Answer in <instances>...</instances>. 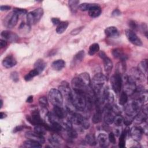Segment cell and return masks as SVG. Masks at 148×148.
<instances>
[{
    "mask_svg": "<svg viewBox=\"0 0 148 148\" xmlns=\"http://www.w3.org/2000/svg\"><path fill=\"white\" fill-rule=\"evenodd\" d=\"M144 99L142 98L134 99L132 101L127 103L124 108L125 116L132 119L137 115L144 105Z\"/></svg>",
    "mask_w": 148,
    "mask_h": 148,
    "instance_id": "obj_1",
    "label": "cell"
},
{
    "mask_svg": "<svg viewBox=\"0 0 148 148\" xmlns=\"http://www.w3.org/2000/svg\"><path fill=\"white\" fill-rule=\"evenodd\" d=\"M70 101L75 108L79 111H83L86 107L87 98L86 95L82 92L73 90L71 91Z\"/></svg>",
    "mask_w": 148,
    "mask_h": 148,
    "instance_id": "obj_2",
    "label": "cell"
},
{
    "mask_svg": "<svg viewBox=\"0 0 148 148\" xmlns=\"http://www.w3.org/2000/svg\"><path fill=\"white\" fill-rule=\"evenodd\" d=\"M48 98L49 101L53 106H62L63 103V97L58 89H51L49 92Z\"/></svg>",
    "mask_w": 148,
    "mask_h": 148,
    "instance_id": "obj_3",
    "label": "cell"
},
{
    "mask_svg": "<svg viewBox=\"0 0 148 148\" xmlns=\"http://www.w3.org/2000/svg\"><path fill=\"white\" fill-rule=\"evenodd\" d=\"M43 14V10L41 8H37L33 11L28 12L27 14V24L30 26L37 23L42 18Z\"/></svg>",
    "mask_w": 148,
    "mask_h": 148,
    "instance_id": "obj_4",
    "label": "cell"
},
{
    "mask_svg": "<svg viewBox=\"0 0 148 148\" xmlns=\"http://www.w3.org/2000/svg\"><path fill=\"white\" fill-rule=\"evenodd\" d=\"M145 79V75L136 68H132L130 70V75L127 76V80L135 84L137 82L144 81Z\"/></svg>",
    "mask_w": 148,
    "mask_h": 148,
    "instance_id": "obj_5",
    "label": "cell"
},
{
    "mask_svg": "<svg viewBox=\"0 0 148 148\" xmlns=\"http://www.w3.org/2000/svg\"><path fill=\"white\" fill-rule=\"evenodd\" d=\"M123 84L121 75L118 72H115V73L111 78V85L113 91L118 94L120 92Z\"/></svg>",
    "mask_w": 148,
    "mask_h": 148,
    "instance_id": "obj_6",
    "label": "cell"
},
{
    "mask_svg": "<svg viewBox=\"0 0 148 148\" xmlns=\"http://www.w3.org/2000/svg\"><path fill=\"white\" fill-rule=\"evenodd\" d=\"M18 20V15L13 12L4 18L3 24L8 28H12L17 24Z\"/></svg>",
    "mask_w": 148,
    "mask_h": 148,
    "instance_id": "obj_7",
    "label": "cell"
},
{
    "mask_svg": "<svg viewBox=\"0 0 148 148\" xmlns=\"http://www.w3.org/2000/svg\"><path fill=\"white\" fill-rule=\"evenodd\" d=\"M26 119L28 121L34 125H43L45 126L46 125L42 119L40 114L38 110H33L31 112V116H27Z\"/></svg>",
    "mask_w": 148,
    "mask_h": 148,
    "instance_id": "obj_8",
    "label": "cell"
},
{
    "mask_svg": "<svg viewBox=\"0 0 148 148\" xmlns=\"http://www.w3.org/2000/svg\"><path fill=\"white\" fill-rule=\"evenodd\" d=\"M125 34L128 40L133 45H135L138 46H142L143 45L142 40L134 32V31H132L130 29H127L125 30Z\"/></svg>",
    "mask_w": 148,
    "mask_h": 148,
    "instance_id": "obj_9",
    "label": "cell"
},
{
    "mask_svg": "<svg viewBox=\"0 0 148 148\" xmlns=\"http://www.w3.org/2000/svg\"><path fill=\"white\" fill-rule=\"evenodd\" d=\"M58 90L61 93L62 97H64L67 101H70V97L72 91L71 90L69 84L67 82H62L58 87Z\"/></svg>",
    "mask_w": 148,
    "mask_h": 148,
    "instance_id": "obj_10",
    "label": "cell"
},
{
    "mask_svg": "<svg viewBox=\"0 0 148 148\" xmlns=\"http://www.w3.org/2000/svg\"><path fill=\"white\" fill-rule=\"evenodd\" d=\"M123 82H124L123 89L124 92H125L128 95H132L136 89V84L132 82H130L127 80V76H124V79H122Z\"/></svg>",
    "mask_w": 148,
    "mask_h": 148,
    "instance_id": "obj_11",
    "label": "cell"
},
{
    "mask_svg": "<svg viewBox=\"0 0 148 148\" xmlns=\"http://www.w3.org/2000/svg\"><path fill=\"white\" fill-rule=\"evenodd\" d=\"M25 136L27 139L31 140L35 142H37L40 144H43L45 143V140L43 135H39L35 132V131H28L25 132Z\"/></svg>",
    "mask_w": 148,
    "mask_h": 148,
    "instance_id": "obj_12",
    "label": "cell"
},
{
    "mask_svg": "<svg viewBox=\"0 0 148 148\" xmlns=\"http://www.w3.org/2000/svg\"><path fill=\"white\" fill-rule=\"evenodd\" d=\"M99 56L103 60L105 71L106 72H110L112 71L113 66L112 60L106 55L105 53L103 51H101L99 53Z\"/></svg>",
    "mask_w": 148,
    "mask_h": 148,
    "instance_id": "obj_13",
    "label": "cell"
},
{
    "mask_svg": "<svg viewBox=\"0 0 148 148\" xmlns=\"http://www.w3.org/2000/svg\"><path fill=\"white\" fill-rule=\"evenodd\" d=\"M143 132L141 127L134 126L130 130V135L131 137L135 141H139L142 136Z\"/></svg>",
    "mask_w": 148,
    "mask_h": 148,
    "instance_id": "obj_14",
    "label": "cell"
},
{
    "mask_svg": "<svg viewBox=\"0 0 148 148\" xmlns=\"http://www.w3.org/2000/svg\"><path fill=\"white\" fill-rule=\"evenodd\" d=\"M1 35L3 39H5L6 41H9L10 42H16L18 39V36L17 34L8 30L2 31Z\"/></svg>",
    "mask_w": 148,
    "mask_h": 148,
    "instance_id": "obj_15",
    "label": "cell"
},
{
    "mask_svg": "<svg viewBox=\"0 0 148 148\" xmlns=\"http://www.w3.org/2000/svg\"><path fill=\"white\" fill-rule=\"evenodd\" d=\"M83 119L84 117L79 113L76 112L69 113L68 120L72 123V124H74L75 125H80L82 124Z\"/></svg>",
    "mask_w": 148,
    "mask_h": 148,
    "instance_id": "obj_16",
    "label": "cell"
},
{
    "mask_svg": "<svg viewBox=\"0 0 148 148\" xmlns=\"http://www.w3.org/2000/svg\"><path fill=\"white\" fill-rule=\"evenodd\" d=\"M102 12L101 8L97 3H93L91 7L88 10V15L93 18L98 17Z\"/></svg>",
    "mask_w": 148,
    "mask_h": 148,
    "instance_id": "obj_17",
    "label": "cell"
},
{
    "mask_svg": "<svg viewBox=\"0 0 148 148\" xmlns=\"http://www.w3.org/2000/svg\"><path fill=\"white\" fill-rule=\"evenodd\" d=\"M2 64L5 68H10L16 65L17 61L13 56H8L3 58Z\"/></svg>",
    "mask_w": 148,
    "mask_h": 148,
    "instance_id": "obj_18",
    "label": "cell"
},
{
    "mask_svg": "<svg viewBox=\"0 0 148 148\" xmlns=\"http://www.w3.org/2000/svg\"><path fill=\"white\" fill-rule=\"evenodd\" d=\"M105 34L106 36L109 38H117L120 35L119 30L114 26L107 27L105 30Z\"/></svg>",
    "mask_w": 148,
    "mask_h": 148,
    "instance_id": "obj_19",
    "label": "cell"
},
{
    "mask_svg": "<svg viewBox=\"0 0 148 148\" xmlns=\"http://www.w3.org/2000/svg\"><path fill=\"white\" fill-rule=\"evenodd\" d=\"M97 141L99 146L102 147H108L109 145L108 136L103 133H101L97 137Z\"/></svg>",
    "mask_w": 148,
    "mask_h": 148,
    "instance_id": "obj_20",
    "label": "cell"
},
{
    "mask_svg": "<svg viewBox=\"0 0 148 148\" xmlns=\"http://www.w3.org/2000/svg\"><path fill=\"white\" fill-rule=\"evenodd\" d=\"M112 55L116 58H118L121 60V61H125L127 59V56L123 53L120 49H114L112 51Z\"/></svg>",
    "mask_w": 148,
    "mask_h": 148,
    "instance_id": "obj_21",
    "label": "cell"
},
{
    "mask_svg": "<svg viewBox=\"0 0 148 148\" xmlns=\"http://www.w3.org/2000/svg\"><path fill=\"white\" fill-rule=\"evenodd\" d=\"M49 141L53 146L58 147L62 143V140L60 136L57 134L51 135L49 138Z\"/></svg>",
    "mask_w": 148,
    "mask_h": 148,
    "instance_id": "obj_22",
    "label": "cell"
},
{
    "mask_svg": "<svg viewBox=\"0 0 148 148\" xmlns=\"http://www.w3.org/2000/svg\"><path fill=\"white\" fill-rule=\"evenodd\" d=\"M53 113L60 119H63L66 117V111L61 107L58 106H54Z\"/></svg>",
    "mask_w": 148,
    "mask_h": 148,
    "instance_id": "obj_23",
    "label": "cell"
},
{
    "mask_svg": "<svg viewBox=\"0 0 148 148\" xmlns=\"http://www.w3.org/2000/svg\"><path fill=\"white\" fill-rule=\"evenodd\" d=\"M84 55L85 53L84 50H80L79 52H77L73 57L72 60V65L74 66L81 62L84 57Z\"/></svg>",
    "mask_w": 148,
    "mask_h": 148,
    "instance_id": "obj_24",
    "label": "cell"
},
{
    "mask_svg": "<svg viewBox=\"0 0 148 148\" xmlns=\"http://www.w3.org/2000/svg\"><path fill=\"white\" fill-rule=\"evenodd\" d=\"M65 65V62L63 60H57L51 64V68L55 71H61Z\"/></svg>",
    "mask_w": 148,
    "mask_h": 148,
    "instance_id": "obj_25",
    "label": "cell"
},
{
    "mask_svg": "<svg viewBox=\"0 0 148 148\" xmlns=\"http://www.w3.org/2000/svg\"><path fill=\"white\" fill-rule=\"evenodd\" d=\"M103 110L101 108H97L96 112L94 113L92 117V121L94 124L99 123L102 120V113Z\"/></svg>",
    "mask_w": 148,
    "mask_h": 148,
    "instance_id": "obj_26",
    "label": "cell"
},
{
    "mask_svg": "<svg viewBox=\"0 0 148 148\" xmlns=\"http://www.w3.org/2000/svg\"><path fill=\"white\" fill-rule=\"evenodd\" d=\"M23 146L28 148H40L42 147V144L37 142L28 139L27 140L24 142Z\"/></svg>",
    "mask_w": 148,
    "mask_h": 148,
    "instance_id": "obj_27",
    "label": "cell"
},
{
    "mask_svg": "<svg viewBox=\"0 0 148 148\" xmlns=\"http://www.w3.org/2000/svg\"><path fill=\"white\" fill-rule=\"evenodd\" d=\"M69 23L67 21H61L59 24L57 26L56 28V32L58 34H62L68 28Z\"/></svg>",
    "mask_w": 148,
    "mask_h": 148,
    "instance_id": "obj_28",
    "label": "cell"
},
{
    "mask_svg": "<svg viewBox=\"0 0 148 148\" xmlns=\"http://www.w3.org/2000/svg\"><path fill=\"white\" fill-rule=\"evenodd\" d=\"M147 60L144 59L142 61L140 62V63L138 64V69L140 72H141L144 75H146L147 74Z\"/></svg>",
    "mask_w": 148,
    "mask_h": 148,
    "instance_id": "obj_29",
    "label": "cell"
},
{
    "mask_svg": "<svg viewBox=\"0 0 148 148\" xmlns=\"http://www.w3.org/2000/svg\"><path fill=\"white\" fill-rule=\"evenodd\" d=\"M46 63L42 59H38L34 64V69H36L40 73L45 68Z\"/></svg>",
    "mask_w": 148,
    "mask_h": 148,
    "instance_id": "obj_30",
    "label": "cell"
},
{
    "mask_svg": "<svg viewBox=\"0 0 148 148\" xmlns=\"http://www.w3.org/2000/svg\"><path fill=\"white\" fill-rule=\"evenodd\" d=\"M79 1L77 0H70L68 1L69 7L72 13H76L79 8Z\"/></svg>",
    "mask_w": 148,
    "mask_h": 148,
    "instance_id": "obj_31",
    "label": "cell"
},
{
    "mask_svg": "<svg viewBox=\"0 0 148 148\" xmlns=\"http://www.w3.org/2000/svg\"><path fill=\"white\" fill-rule=\"evenodd\" d=\"M85 140L87 143H88L89 145H90L91 146H94L97 145L96 139L95 138V136L92 134H87L86 136Z\"/></svg>",
    "mask_w": 148,
    "mask_h": 148,
    "instance_id": "obj_32",
    "label": "cell"
},
{
    "mask_svg": "<svg viewBox=\"0 0 148 148\" xmlns=\"http://www.w3.org/2000/svg\"><path fill=\"white\" fill-rule=\"evenodd\" d=\"M39 73V72L36 69H34L32 70H31L29 73H28L25 76H24V80L25 81H30L34 77H35L36 76L38 75Z\"/></svg>",
    "mask_w": 148,
    "mask_h": 148,
    "instance_id": "obj_33",
    "label": "cell"
},
{
    "mask_svg": "<svg viewBox=\"0 0 148 148\" xmlns=\"http://www.w3.org/2000/svg\"><path fill=\"white\" fill-rule=\"evenodd\" d=\"M46 131L47 129L43 125H36L34 127V131L37 134L43 136L46 134Z\"/></svg>",
    "mask_w": 148,
    "mask_h": 148,
    "instance_id": "obj_34",
    "label": "cell"
},
{
    "mask_svg": "<svg viewBox=\"0 0 148 148\" xmlns=\"http://www.w3.org/2000/svg\"><path fill=\"white\" fill-rule=\"evenodd\" d=\"M99 50V46L98 43H94L90 45L88 49V54L90 56H93L97 53Z\"/></svg>",
    "mask_w": 148,
    "mask_h": 148,
    "instance_id": "obj_35",
    "label": "cell"
},
{
    "mask_svg": "<svg viewBox=\"0 0 148 148\" xmlns=\"http://www.w3.org/2000/svg\"><path fill=\"white\" fill-rule=\"evenodd\" d=\"M126 69V65L125 61H121L117 65V68L115 71V72H118L121 75V74H123Z\"/></svg>",
    "mask_w": 148,
    "mask_h": 148,
    "instance_id": "obj_36",
    "label": "cell"
},
{
    "mask_svg": "<svg viewBox=\"0 0 148 148\" xmlns=\"http://www.w3.org/2000/svg\"><path fill=\"white\" fill-rule=\"evenodd\" d=\"M125 137H126V131H123L121 134L119 140V146L120 148H123L125 145Z\"/></svg>",
    "mask_w": 148,
    "mask_h": 148,
    "instance_id": "obj_37",
    "label": "cell"
},
{
    "mask_svg": "<svg viewBox=\"0 0 148 148\" xmlns=\"http://www.w3.org/2000/svg\"><path fill=\"white\" fill-rule=\"evenodd\" d=\"M128 101V95L124 91H123L120 95L119 98V104L121 105H124L127 103Z\"/></svg>",
    "mask_w": 148,
    "mask_h": 148,
    "instance_id": "obj_38",
    "label": "cell"
},
{
    "mask_svg": "<svg viewBox=\"0 0 148 148\" xmlns=\"http://www.w3.org/2000/svg\"><path fill=\"white\" fill-rule=\"evenodd\" d=\"M93 3H81L79 5L78 9H80L82 11H88V10L91 7Z\"/></svg>",
    "mask_w": 148,
    "mask_h": 148,
    "instance_id": "obj_39",
    "label": "cell"
},
{
    "mask_svg": "<svg viewBox=\"0 0 148 148\" xmlns=\"http://www.w3.org/2000/svg\"><path fill=\"white\" fill-rule=\"evenodd\" d=\"M39 103L42 108H46L48 105L47 99L46 97L42 96L39 98Z\"/></svg>",
    "mask_w": 148,
    "mask_h": 148,
    "instance_id": "obj_40",
    "label": "cell"
},
{
    "mask_svg": "<svg viewBox=\"0 0 148 148\" xmlns=\"http://www.w3.org/2000/svg\"><path fill=\"white\" fill-rule=\"evenodd\" d=\"M123 121V118L122 117V116H121L120 114H119V115H116L115 116L113 123H114L116 126L119 127V126L121 125Z\"/></svg>",
    "mask_w": 148,
    "mask_h": 148,
    "instance_id": "obj_41",
    "label": "cell"
},
{
    "mask_svg": "<svg viewBox=\"0 0 148 148\" xmlns=\"http://www.w3.org/2000/svg\"><path fill=\"white\" fill-rule=\"evenodd\" d=\"M67 132V135L68 136L71 138H72V139H75V138H76L77 137V132L73 130L72 128L67 130L66 131Z\"/></svg>",
    "mask_w": 148,
    "mask_h": 148,
    "instance_id": "obj_42",
    "label": "cell"
},
{
    "mask_svg": "<svg viewBox=\"0 0 148 148\" xmlns=\"http://www.w3.org/2000/svg\"><path fill=\"white\" fill-rule=\"evenodd\" d=\"M13 12L16 13H17L18 15L19 14H24L27 13V10L25 9H22V8H14Z\"/></svg>",
    "mask_w": 148,
    "mask_h": 148,
    "instance_id": "obj_43",
    "label": "cell"
},
{
    "mask_svg": "<svg viewBox=\"0 0 148 148\" xmlns=\"http://www.w3.org/2000/svg\"><path fill=\"white\" fill-rule=\"evenodd\" d=\"M128 25L129 27H130V29L131 30L133 31V30H135L137 29L138 28V24L137 23L134 21V20H130L128 23Z\"/></svg>",
    "mask_w": 148,
    "mask_h": 148,
    "instance_id": "obj_44",
    "label": "cell"
},
{
    "mask_svg": "<svg viewBox=\"0 0 148 148\" xmlns=\"http://www.w3.org/2000/svg\"><path fill=\"white\" fill-rule=\"evenodd\" d=\"M10 78L13 80V81L17 82L19 80V77H18V73L16 72H12L10 74Z\"/></svg>",
    "mask_w": 148,
    "mask_h": 148,
    "instance_id": "obj_45",
    "label": "cell"
},
{
    "mask_svg": "<svg viewBox=\"0 0 148 148\" xmlns=\"http://www.w3.org/2000/svg\"><path fill=\"white\" fill-rule=\"evenodd\" d=\"M108 138L109 142H110L112 144H115L116 143V138H115V135L113 132H110L109 135H108Z\"/></svg>",
    "mask_w": 148,
    "mask_h": 148,
    "instance_id": "obj_46",
    "label": "cell"
},
{
    "mask_svg": "<svg viewBox=\"0 0 148 148\" xmlns=\"http://www.w3.org/2000/svg\"><path fill=\"white\" fill-rule=\"evenodd\" d=\"M83 28V27H78V28H76L73 29L71 32V35H76L79 34L82 31Z\"/></svg>",
    "mask_w": 148,
    "mask_h": 148,
    "instance_id": "obj_47",
    "label": "cell"
},
{
    "mask_svg": "<svg viewBox=\"0 0 148 148\" xmlns=\"http://www.w3.org/2000/svg\"><path fill=\"white\" fill-rule=\"evenodd\" d=\"M81 125L83 126V127H84L86 129L88 128L89 127H90V123H89L87 119H84V118L83 121V122H82Z\"/></svg>",
    "mask_w": 148,
    "mask_h": 148,
    "instance_id": "obj_48",
    "label": "cell"
},
{
    "mask_svg": "<svg viewBox=\"0 0 148 148\" xmlns=\"http://www.w3.org/2000/svg\"><path fill=\"white\" fill-rule=\"evenodd\" d=\"M51 20L53 24L54 25H58L59 24V23L61 22L60 20L58 18H56V17L52 18Z\"/></svg>",
    "mask_w": 148,
    "mask_h": 148,
    "instance_id": "obj_49",
    "label": "cell"
},
{
    "mask_svg": "<svg viewBox=\"0 0 148 148\" xmlns=\"http://www.w3.org/2000/svg\"><path fill=\"white\" fill-rule=\"evenodd\" d=\"M24 128V127L23 125H18V126H16L15 127L13 130V132L14 133H16V132H17L18 131H21Z\"/></svg>",
    "mask_w": 148,
    "mask_h": 148,
    "instance_id": "obj_50",
    "label": "cell"
},
{
    "mask_svg": "<svg viewBox=\"0 0 148 148\" xmlns=\"http://www.w3.org/2000/svg\"><path fill=\"white\" fill-rule=\"evenodd\" d=\"M120 14H121V12L118 9H114L112 13V15L113 16H120Z\"/></svg>",
    "mask_w": 148,
    "mask_h": 148,
    "instance_id": "obj_51",
    "label": "cell"
},
{
    "mask_svg": "<svg viewBox=\"0 0 148 148\" xmlns=\"http://www.w3.org/2000/svg\"><path fill=\"white\" fill-rule=\"evenodd\" d=\"M7 45V41L5 40V39H1L0 40V46H1V48H3V47H5V46H6Z\"/></svg>",
    "mask_w": 148,
    "mask_h": 148,
    "instance_id": "obj_52",
    "label": "cell"
},
{
    "mask_svg": "<svg viewBox=\"0 0 148 148\" xmlns=\"http://www.w3.org/2000/svg\"><path fill=\"white\" fill-rule=\"evenodd\" d=\"M10 9V6L8 5H1L0 6V9L2 11H5V10H8Z\"/></svg>",
    "mask_w": 148,
    "mask_h": 148,
    "instance_id": "obj_53",
    "label": "cell"
},
{
    "mask_svg": "<svg viewBox=\"0 0 148 148\" xmlns=\"http://www.w3.org/2000/svg\"><path fill=\"white\" fill-rule=\"evenodd\" d=\"M32 101H33V96L32 95L29 96L26 100V102L28 103H31Z\"/></svg>",
    "mask_w": 148,
    "mask_h": 148,
    "instance_id": "obj_54",
    "label": "cell"
},
{
    "mask_svg": "<svg viewBox=\"0 0 148 148\" xmlns=\"http://www.w3.org/2000/svg\"><path fill=\"white\" fill-rule=\"evenodd\" d=\"M6 113H5L4 112H1V113H0V119L2 120V119H4V118H5L6 117Z\"/></svg>",
    "mask_w": 148,
    "mask_h": 148,
    "instance_id": "obj_55",
    "label": "cell"
},
{
    "mask_svg": "<svg viewBox=\"0 0 148 148\" xmlns=\"http://www.w3.org/2000/svg\"><path fill=\"white\" fill-rule=\"evenodd\" d=\"M0 102H1V105H0V108H2V106H3V101L2 99H1L0 101Z\"/></svg>",
    "mask_w": 148,
    "mask_h": 148,
    "instance_id": "obj_56",
    "label": "cell"
}]
</instances>
